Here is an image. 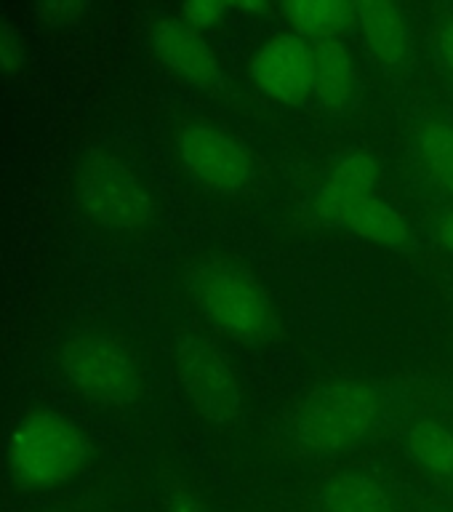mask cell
Returning <instances> with one entry per match:
<instances>
[{"label":"cell","instance_id":"obj_13","mask_svg":"<svg viewBox=\"0 0 453 512\" xmlns=\"http://www.w3.org/2000/svg\"><path fill=\"white\" fill-rule=\"evenodd\" d=\"M315 48V94L331 107H344L355 96V64L339 40H318Z\"/></svg>","mask_w":453,"mask_h":512},{"label":"cell","instance_id":"obj_23","mask_svg":"<svg viewBox=\"0 0 453 512\" xmlns=\"http://www.w3.org/2000/svg\"><path fill=\"white\" fill-rule=\"evenodd\" d=\"M443 512H448V510H443Z\"/></svg>","mask_w":453,"mask_h":512},{"label":"cell","instance_id":"obj_3","mask_svg":"<svg viewBox=\"0 0 453 512\" xmlns=\"http://www.w3.org/2000/svg\"><path fill=\"white\" fill-rule=\"evenodd\" d=\"M195 302L219 331L243 342H264L275 326L267 294L235 267H211L198 275Z\"/></svg>","mask_w":453,"mask_h":512},{"label":"cell","instance_id":"obj_2","mask_svg":"<svg viewBox=\"0 0 453 512\" xmlns=\"http://www.w3.org/2000/svg\"><path fill=\"white\" fill-rule=\"evenodd\" d=\"M382 403V392L366 379H336L299 408L294 435L315 454H336L358 443L374 427Z\"/></svg>","mask_w":453,"mask_h":512},{"label":"cell","instance_id":"obj_9","mask_svg":"<svg viewBox=\"0 0 453 512\" xmlns=\"http://www.w3.org/2000/svg\"><path fill=\"white\" fill-rule=\"evenodd\" d=\"M152 46L158 51L160 62L176 75H182L192 86L216 88L222 83V70H219V62L203 38V32L195 30L184 19L158 22L152 32Z\"/></svg>","mask_w":453,"mask_h":512},{"label":"cell","instance_id":"obj_7","mask_svg":"<svg viewBox=\"0 0 453 512\" xmlns=\"http://www.w3.org/2000/svg\"><path fill=\"white\" fill-rule=\"evenodd\" d=\"M259 91L283 104H302L315 94V48L296 32L272 35L251 62Z\"/></svg>","mask_w":453,"mask_h":512},{"label":"cell","instance_id":"obj_8","mask_svg":"<svg viewBox=\"0 0 453 512\" xmlns=\"http://www.w3.org/2000/svg\"><path fill=\"white\" fill-rule=\"evenodd\" d=\"M179 379L200 414L227 422L240 411V384L219 347L190 339L179 352Z\"/></svg>","mask_w":453,"mask_h":512},{"label":"cell","instance_id":"obj_16","mask_svg":"<svg viewBox=\"0 0 453 512\" xmlns=\"http://www.w3.org/2000/svg\"><path fill=\"white\" fill-rule=\"evenodd\" d=\"M416 142L427 176L453 198V126L443 120H430L419 128Z\"/></svg>","mask_w":453,"mask_h":512},{"label":"cell","instance_id":"obj_21","mask_svg":"<svg viewBox=\"0 0 453 512\" xmlns=\"http://www.w3.org/2000/svg\"><path fill=\"white\" fill-rule=\"evenodd\" d=\"M438 240L443 243V248H446V251H451V254H453V211L440 219Z\"/></svg>","mask_w":453,"mask_h":512},{"label":"cell","instance_id":"obj_14","mask_svg":"<svg viewBox=\"0 0 453 512\" xmlns=\"http://www.w3.org/2000/svg\"><path fill=\"white\" fill-rule=\"evenodd\" d=\"M283 11L296 35L304 40L312 38V43L342 35L355 16V6L344 0H296L283 6Z\"/></svg>","mask_w":453,"mask_h":512},{"label":"cell","instance_id":"obj_20","mask_svg":"<svg viewBox=\"0 0 453 512\" xmlns=\"http://www.w3.org/2000/svg\"><path fill=\"white\" fill-rule=\"evenodd\" d=\"M438 54H440V62L446 64V70L453 75V16L451 19H446L443 27H440Z\"/></svg>","mask_w":453,"mask_h":512},{"label":"cell","instance_id":"obj_19","mask_svg":"<svg viewBox=\"0 0 453 512\" xmlns=\"http://www.w3.org/2000/svg\"><path fill=\"white\" fill-rule=\"evenodd\" d=\"M230 11L227 3H214V0H195V3H187L182 6L184 22L192 24L195 30H206V27H214V24L222 22V16Z\"/></svg>","mask_w":453,"mask_h":512},{"label":"cell","instance_id":"obj_11","mask_svg":"<svg viewBox=\"0 0 453 512\" xmlns=\"http://www.w3.org/2000/svg\"><path fill=\"white\" fill-rule=\"evenodd\" d=\"M355 22L366 38L368 51L384 70L406 67L411 56V35L398 6L384 0H363L355 3Z\"/></svg>","mask_w":453,"mask_h":512},{"label":"cell","instance_id":"obj_10","mask_svg":"<svg viewBox=\"0 0 453 512\" xmlns=\"http://www.w3.org/2000/svg\"><path fill=\"white\" fill-rule=\"evenodd\" d=\"M376 160L368 152H352L336 163L328 179L312 195V214L315 219L331 227H342L344 214L360 198L374 195L376 187Z\"/></svg>","mask_w":453,"mask_h":512},{"label":"cell","instance_id":"obj_15","mask_svg":"<svg viewBox=\"0 0 453 512\" xmlns=\"http://www.w3.org/2000/svg\"><path fill=\"white\" fill-rule=\"evenodd\" d=\"M323 502L328 512H395L387 491L360 472H344L328 480Z\"/></svg>","mask_w":453,"mask_h":512},{"label":"cell","instance_id":"obj_22","mask_svg":"<svg viewBox=\"0 0 453 512\" xmlns=\"http://www.w3.org/2000/svg\"><path fill=\"white\" fill-rule=\"evenodd\" d=\"M168 512H206V507L198 502H192V499H176Z\"/></svg>","mask_w":453,"mask_h":512},{"label":"cell","instance_id":"obj_1","mask_svg":"<svg viewBox=\"0 0 453 512\" xmlns=\"http://www.w3.org/2000/svg\"><path fill=\"white\" fill-rule=\"evenodd\" d=\"M6 451L22 483L59 486L83 470L88 443L72 419L51 408H32L14 422Z\"/></svg>","mask_w":453,"mask_h":512},{"label":"cell","instance_id":"obj_18","mask_svg":"<svg viewBox=\"0 0 453 512\" xmlns=\"http://www.w3.org/2000/svg\"><path fill=\"white\" fill-rule=\"evenodd\" d=\"M24 64V40L14 24L0 14V72L14 75Z\"/></svg>","mask_w":453,"mask_h":512},{"label":"cell","instance_id":"obj_6","mask_svg":"<svg viewBox=\"0 0 453 512\" xmlns=\"http://www.w3.org/2000/svg\"><path fill=\"white\" fill-rule=\"evenodd\" d=\"M179 155L192 179L224 195L246 190L254 179V158L222 128L187 126L179 134Z\"/></svg>","mask_w":453,"mask_h":512},{"label":"cell","instance_id":"obj_17","mask_svg":"<svg viewBox=\"0 0 453 512\" xmlns=\"http://www.w3.org/2000/svg\"><path fill=\"white\" fill-rule=\"evenodd\" d=\"M408 451L435 475L453 478V432L443 424L422 419L408 432Z\"/></svg>","mask_w":453,"mask_h":512},{"label":"cell","instance_id":"obj_5","mask_svg":"<svg viewBox=\"0 0 453 512\" xmlns=\"http://www.w3.org/2000/svg\"><path fill=\"white\" fill-rule=\"evenodd\" d=\"M78 198L86 214L107 230H139L155 216L150 190L115 158H94L78 179Z\"/></svg>","mask_w":453,"mask_h":512},{"label":"cell","instance_id":"obj_12","mask_svg":"<svg viewBox=\"0 0 453 512\" xmlns=\"http://www.w3.org/2000/svg\"><path fill=\"white\" fill-rule=\"evenodd\" d=\"M342 227L355 232L358 238L379 243V246L403 248L411 243V227L406 224V219L395 208L387 206L384 200L376 198V195L360 198L344 214Z\"/></svg>","mask_w":453,"mask_h":512},{"label":"cell","instance_id":"obj_4","mask_svg":"<svg viewBox=\"0 0 453 512\" xmlns=\"http://www.w3.org/2000/svg\"><path fill=\"white\" fill-rule=\"evenodd\" d=\"M59 366L72 387L91 398L126 400L142 384V371L131 350L102 334L70 336L59 352Z\"/></svg>","mask_w":453,"mask_h":512}]
</instances>
